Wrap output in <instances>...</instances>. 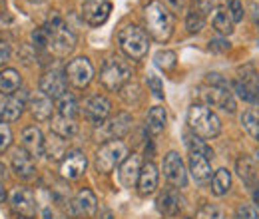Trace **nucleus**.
Listing matches in <instances>:
<instances>
[{
	"instance_id": "10",
	"label": "nucleus",
	"mask_w": 259,
	"mask_h": 219,
	"mask_svg": "<svg viewBox=\"0 0 259 219\" xmlns=\"http://www.w3.org/2000/svg\"><path fill=\"white\" fill-rule=\"evenodd\" d=\"M112 12V4L108 0H84L82 4V18L90 26H102Z\"/></svg>"
},
{
	"instance_id": "12",
	"label": "nucleus",
	"mask_w": 259,
	"mask_h": 219,
	"mask_svg": "<svg viewBox=\"0 0 259 219\" xmlns=\"http://www.w3.org/2000/svg\"><path fill=\"white\" fill-rule=\"evenodd\" d=\"M10 207L24 217H32L36 213V199H34L32 191L26 188H14L10 193Z\"/></svg>"
},
{
	"instance_id": "44",
	"label": "nucleus",
	"mask_w": 259,
	"mask_h": 219,
	"mask_svg": "<svg viewBox=\"0 0 259 219\" xmlns=\"http://www.w3.org/2000/svg\"><path fill=\"white\" fill-rule=\"evenodd\" d=\"M10 54H12V50H10V44L6 42V40H2L0 38V66L2 64H6L10 60Z\"/></svg>"
},
{
	"instance_id": "47",
	"label": "nucleus",
	"mask_w": 259,
	"mask_h": 219,
	"mask_svg": "<svg viewBox=\"0 0 259 219\" xmlns=\"http://www.w3.org/2000/svg\"><path fill=\"white\" fill-rule=\"evenodd\" d=\"M4 199H6V189H4V186L0 184V203H2Z\"/></svg>"
},
{
	"instance_id": "17",
	"label": "nucleus",
	"mask_w": 259,
	"mask_h": 219,
	"mask_svg": "<svg viewBox=\"0 0 259 219\" xmlns=\"http://www.w3.org/2000/svg\"><path fill=\"white\" fill-rule=\"evenodd\" d=\"M70 205H72V213H74V215L92 217L98 211V199L92 189H82V191H78Z\"/></svg>"
},
{
	"instance_id": "26",
	"label": "nucleus",
	"mask_w": 259,
	"mask_h": 219,
	"mask_svg": "<svg viewBox=\"0 0 259 219\" xmlns=\"http://www.w3.org/2000/svg\"><path fill=\"white\" fill-rule=\"evenodd\" d=\"M22 84V78L16 70L12 68H4L0 70V94L4 96H12Z\"/></svg>"
},
{
	"instance_id": "16",
	"label": "nucleus",
	"mask_w": 259,
	"mask_h": 219,
	"mask_svg": "<svg viewBox=\"0 0 259 219\" xmlns=\"http://www.w3.org/2000/svg\"><path fill=\"white\" fill-rule=\"evenodd\" d=\"M100 125H102L100 134L104 138H108V140H120V138H124L130 129H132V116L126 114V112H122L116 118H112L110 122Z\"/></svg>"
},
{
	"instance_id": "1",
	"label": "nucleus",
	"mask_w": 259,
	"mask_h": 219,
	"mask_svg": "<svg viewBox=\"0 0 259 219\" xmlns=\"http://www.w3.org/2000/svg\"><path fill=\"white\" fill-rule=\"evenodd\" d=\"M32 42L40 50H50L54 56L64 58L76 48V36L66 26L62 18H54L48 24L40 26L32 32Z\"/></svg>"
},
{
	"instance_id": "43",
	"label": "nucleus",
	"mask_w": 259,
	"mask_h": 219,
	"mask_svg": "<svg viewBox=\"0 0 259 219\" xmlns=\"http://www.w3.org/2000/svg\"><path fill=\"white\" fill-rule=\"evenodd\" d=\"M148 90L154 92L156 98H163V84L156 74H148Z\"/></svg>"
},
{
	"instance_id": "13",
	"label": "nucleus",
	"mask_w": 259,
	"mask_h": 219,
	"mask_svg": "<svg viewBox=\"0 0 259 219\" xmlns=\"http://www.w3.org/2000/svg\"><path fill=\"white\" fill-rule=\"evenodd\" d=\"M110 110H112V104L106 96H92L84 102V114L94 122V124H102L108 116H110Z\"/></svg>"
},
{
	"instance_id": "31",
	"label": "nucleus",
	"mask_w": 259,
	"mask_h": 219,
	"mask_svg": "<svg viewBox=\"0 0 259 219\" xmlns=\"http://www.w3.org/2000/svg\"><path fill=\"white\" fill-rule=\"evenodd\" d=\"M211 24H213V28L220 32V34H226L227 36V34L233 32V20H231V16H229V12H227L226 8H218L213 12Z\"/></svg>"
},
{
	"instance_id": "45",
	"label": "nucleus",
	"mask_w": 259,
	"mask_h": 219,
	"mask_svg": "<svg viewBox=\"0 0 259 219\" xmlns=\"http://www.w3.org/2000/svg\"><path fill=\"white\" fill-rule=\"evenodd\" d=\"M209 48L213 50V52H226V50H229V42H226V40H211L209 42Z\"/></svg>"
},
{
	"instance_id": "51",
	"label": "nucleus",
	"mask_w": 259,
	"mask_h": 219,
	"mask_svg": "<svg viewBox=\"0 0 259 219\" xmlns=\"http://www.w3.org/2000/svg\"><path fill=\"white\" fill-rule=\"evenodd\" d=\"M32 2H40V0H32Z\"/></svg>"
},
{
	"instance_id": "35",
	"label": "nucleus",
	"mask_w": 259,
	"mask_h": 219,
	"mask_svg": "<svg viewBox=\"0 0 259 219\" xmlns=\"http://www.w3.org/2000/svg\"><path fill=\"white\" fill-rule=\"evenodd\" d=\"M154 62L158 68H162L163 72H171L174 68H176V64H178V56H176V52H171V50H160L156 56H154Z\"/></svg>"
},
{
	"instance_id": "46",
	"label": "nucleus",
	"mask_w": 259,
	"mask_h": 219,
	"mask_svg": "<svg viewBox=\"0 0 259 219\" xmlns=\"http://www.w3.org/2000/svg\"><path fill=\"white\" fill-rule=\"evenodd\" d=\"M197 2H199V6H201V8H205V10L213 4V0H197Z\"/></svg>"
},
{
	"instance_id": "7",
	"label": "nucleus",
	"mask_w": 259,
	"mask_h": 219,
	"mask_svg": "<svg viewBox=\"0 0 259 219\" xmlns=\"http://www.w3.org/2000/svg\"><path fill=\"white\" fill-rule=\"evenodd\" d=\"M199 98L209 104V106H215V108H222L226 112H235V98H233V92H229L227 86H222V84H207L205 88L199 90Z\"/></svg>"
},
{
	"instance_id": "34",
	"label": "nucleus",
	"mask_w": 259,
	"mask_h": 219,
	"mask_svg": "<svg viewBox=\"0 0 259 219\" xmlns=\"http://www.w3.org/2000/svg\"><path fill=\"white\" fill-rule=\"evenodd\" d=\"M186 146L190 148V152H195V154H203L205 157H211L213 156V150L201 140L197 138L195 134H186Z\"/></svg>"
},
{
	"instance_id": "8",
	"label": "nucleus",
	"mask_w": 259,
	"mask_h": 219,
	"mask_svg": "<svg viewBox=\"0 0 259 219\" xmlns=\"http://www.w3.org/2000/svg\"><path fill=\"white\" fill-rule=\"evenodd\" d=\"M66 78L74 88H86L94 78V66L86 56H78L66 66Z\"/></svg>"
},
{
	"instance_id": "9",
	"label": "nucleus",
	"mask_w": 259,
	"mask_h": 219,
	"mask_svg": "<svg viewBox=\"0 0 259 219\" xmlns=\"http://www.w3.org/2000/svg\"><path fill=\"white\" fill-rule=\"evenodd\" d=\"M163 178L174 188H186L188 173H186V167H184V161H182L180 154H176V152L165 154V157H163Z\"/></svg>"
},
{
	"instance_id": "21",
	"label": "nucleus",
	"mask_w": 259,
	"mask_h": 219,
	"mask_svg": "<svg viewBox=\"0 0 259 219\" xmlns=\"http://www.w3.org/2000/svg\"><path fill=\"white\" fill-rule=\"evenodd\" d=\"M22 146L32 157H38L44 154V136H42L40 127L28 125V127L22 129Z\"/></svg>"
},
{
	"instance_id": "11",
	"label": "nucleus",
	"mask_w": 259,
	"mask_h": 219,
	"mask_svg": "<svg viewBox=\"0 0 259 219\" xmlns=\"http://www.w3.org/2000/svg\"><path fill=\"white\" fill-rule=\"evenodd\" d=\"M66 86H68V78L58 70H50L40 78V92L46 94L48 98H60L66 94Z\"/></svg>"
},
{
	"instance_id": "30",
	"label": "nucleus",
	"mask_w": 259,
	"mask_h": 219,
	"mask_svg": "<svg viewBox=\"0 0 259 219\" xmlns=\"http://www.w3.org/2000/svg\"><path fill=\"white\" fill-rule=\"evenodd\" d=\"M237 173L247 186H255L257 173H255V165H253V161L249 157H239L237 159Z\"/></svg>"
},
{
	"instance_id": "36",
	"label": "nucleus",
	"mask_w": 259,
	"mask_h": 219,
	"mask_svg": "<svg viewBox=\"0 0 259 219\" xmlns=\"http://www.w3.org/2000/svg\"><path fill=\"white\" fill-rule=\"evenodd\" d=\"M233 90H235V94L239 96L241 100H245V102H251V104H257L259 102V90L247 86V84H243L241 80H235L233 82Z\"/></svg>"
},
{
	"instance_id": "39",
	"label": "nucleus",
	"mask_w": 259,
	"mask_h": 219,
	"mask_svg": "<svg viewBox=\"0 0 259 219\" xmlns=\"http://www.w3.org/2000/svg\"><path fill=\"white\" fill-rule=\"evenodd\" d=\"M195 219H224V211L218 205L207 203V205L199 207V211L195 213Z\"/></svg>"
},
{
	"instance_id": "24",
	"label": "nucleus",
	"mask_w": 259,
	"mask_h": 219,
	"mask_svg": "<svg viewBox=\"0 0 259 219\" xmlns=\"http://www.w3.org/2000/svg\"><path fill=\"white\" fill-rule=\"evenodd\" d=\"M180 195L176 191H163L162 195L158 197V211L165 215V217H174L180 213Z\"/></svg>"
},
{
	"instance_id": "14",
	"label": "nucleus",
	"mask_w": 259,
	"mask_h": 219,
	"mask_svg": "<svg viewBox=\"0 0 259 219\" xmlns=\"http://www.w3.org/2000/svg\"><path fill=\"white\" fill-rule=\"evenodd\" d=\"M86 165H88V159L82 152H70L68 156H64L62 163H60V173L66 180H78L84 171H86Z\"/></svg>"
},
{
	"instance_id": "49",
	"label": "nucleus",
	"mask_w": 259,
	"mask_h": 219,
	"mask_svg": "<svg viewBox=\"0 0 259 219\" xmlns=\"http://www.w3.org/2000/svg\"><path fill=\"white\" fill-rule=\"evenodd\" d=\"M255 159H257V165H259V152L255 154Z\"/></svg>"
},
{
	"instance_id": "40",
	"label": "nucleus",
	"mask_w": 259,
	"mask_h": 219,
	"mask_svg": "<svg viewBox=\"0 0 259 219\" xmlns=\"http://www.w3.org/2000/svg\"><path fill=\"white\" fill-rule=\"evenodd\" d=\"M227 12L233 22H239L243 18V4L241 0H227Z\"/></svg>"
},
{
	"instance_id": "29",
	"label": "nucleus",
	"mask_w": 259,
	"mask_h": 219,
	"mask_svg": "<svg viewBox=\"0 0 259 219\" xmlns=\"http://www.w3.org/2000/svg\"><path fill=\"white\" fill-rule=\"evenodd\" d=\"M231 189V173L227 169H218L211 178V193L222 197Z\"/></svg>"
},
{
	"instance_id": "48",
	"label": "nucleus",
	"mask_w": 259,
	"mask_h": 219,
	"mask_svg": "<svg viewBox=\"0 0 259 219\" xmlns=\"http://www.w3.org/2000/svg\"><path fill=\"white\" fill-rule=\"evenodd\" d=\"M255 26H257V30H259V14L255 16Z\"/></svg>"
},
{
	"instance_id": "6",
	"label": "nucleus",
	"mask_w": 259,
	"mask_h": 219,
	"mask_svg": "<svg viewBox=\"0 0 259 219\" xmlns=\"http://www.w3.org/2000/svg\"><path fill=\"white\" fill-rule=\"evenodd\" d=\"M130 76H132V68L128 66L126 60H122V58H110V60H106L104 68H102L100 80H102V84L108 90L116 92V90H122L128 84Z\"/></svg>"
},
{
	"instance_id": "20",
	"label": "nucleus",
	"mask_w": 259,
	"mask_h": 219,
	"mask_svg": "<svg viewBox=\"0 0 259 219\" xmlns=\"http://www.w3.org/2000/svg\"><path fill=\"white\" fill-rule=\"evenodd\" d=\"M24 112V98L22 96H6L4 100H0V120L6 122H14L22 116Z\"/></svg>"
},
{
	"instance_id": "42",
	"label": "nucleus",
	"mask_w": 259,
	"mask_h": 219,
	"mask_svg": "<svg viewBox=\"0 0 259 219\" xmlns=\"http://www.w3.org/2000/svg\"><path fill=\"white\" fill-rule=\"evenodd\" d=\"M10 144H12V132H10L8 124L0 122V154L6 152L10 148Z\"/></svg>"
},
{
	"instance_id": "28",
	"label": "nucleus",
	"mask_w": 259,
	"mask_h": 219,
	"mask_svg": "<svg viewBox=\"0 0 259 219\" xmlns=\"http://www.w3.org/2000/svg\"><path fill=\"white\" fill-rule=\"evenodd\" d=\"M165 122H167L165 108H162V106H154V108L148 112V129H150L154 136L162 134L163 127H165Z\"/></svg>"
},
{
	"instance_id": "15",
	"label": "nucleus",
	"mask_w": 259,
	"mask_h": 219,
	"mask_svg": "<svg viewBox=\"0 0 259 219\" xmlns=\"http://www.w3.org/2000/svg\"><path fill=\"white\" fill-rule=\"evenodd\" d=\"M140 171H142V157L138 154H132L122 161L118 169V180L124 188H134L136 182L140 180Z\"/></svg>"
},
{
	"instance_id": "22",
	"label": "nucleus",
	"mask_w": 259,
	"mask_h": 219,
	"mask_svg": "<svg viewBox=\"0 0 259 219\" xmlns=\"http://www.w3.org/2000/svg\"><path fill=\"white\" fill-rule=\"evenodd\" d=\"M30 112L38 122H48L52 118V112H54V106H52V100L42 92H36L30 98Z\"/></svg>"
},
{
	"instance_id": "37",
	"label": "nucleus",
	"mask_w": 259,
	"mask_h": 219,
	"mask_svg": "<svg viewBox=\"0 0 259 219\" xmlns=\"http://www.w3.org/2000/svg\"><path fill=\"white\" fill-rule=\"evenodd\" d=\"M142 88H140V84H136V82H128L122 90H120V94L124 98V102H128V104H138L140 102V98H142V92H140Z\"/></svg>"
},
{
	"instance_id": "25",
	"label": "nucleus",
	"mask_w": 259,
	"mask_h": 219,
	"mask_svg": "<svg viewBox=\"0 0 259 219\" xmlns=\"http://www.w3.org/2000/svg\"><path fill=\"white\" fill-rule=\"evenodd\" d=\"M66 150H68L66 138L54 134V132H50L48 140H44V154L48 156V159H60L62 156H68Z\"/></svg>"
},
{
	"instance_id": "27",
	"label": "nucleus",
	"mask_w": 259,
	"mask_h": 219,
	"mask_svg": "<svg viewBox=\"0 0 259 219\" xmlns=\"http://www.w3.org/2000/svg\"><path fill=\"white\" fill-rule=\"evenodd\" d=\"M52 132L54 134H58V136H62L66 140H70V138H74L76 134H78V124L74 122V118H64V116H56L54 120H52Z\"/></svg>"
},
{
	"instance_id": "3",
	"label": "nucleus",
	"mask_w": 259,
	"mask_h": 219,
	"mask_svg": "<svg viewBox=\"0 0 259 219\" xmlns=\"http://www.w3.org/2000/svg\"><path fill=\"white\" fill-rule=\"evenodd\" d=\"M188 125L197 138L201 140H213L220 136L222 132V122L215 116V112H211L207 106L203 104H194L188 110Z\"/></svg>"
},
{
	"instance_id": "50",
	"label": "nucleus",
	"mask_w": 259,
	"mask_h": 219,
	"mask_svg": "<svg viewBox=\"0 0 259 219\" xmlns=\"http://www.w3.org/2000/svg\"><path fill=\"white\" fill-rule=\"evenodd\" d=\"M18 219H30V217H24V215H18Z\"/></svg>"
},
{
	"instance_id": "5",
	"label": "nucleus",
	"mask_w": 259,
	"mask_h": 219,
	"mask_svg": "<svg viewBox=\"0 0 259 219\" xmlns=\"http://www.w3.org/2000/svg\"><path fill=\"white\" fill-rule=\"evenodd\" d=\"M126 157H128L126 144L120 142V140H110L96 152L94 165H96V169L100 173H110V171H114V167L122 165V161Z\"/></svg>"
},
{
	"instance_id": "33",
	"label": "nucleus",
	"mask_w": 259,
	"mask_h": 219,
	"mask_svg": "<svg viewBox=\"0 0 259 219\" xmlns=\"http://www.w3.org/2000/svg\"><path fill=\"white\" fill-rule=\"evenodd\" d=\"M241 124L247 129V134L259 142V110H255V108L245 110L241 116Z\"/></svg>"
},
{
	"instance_id": "32",
	"label": "nucleus",
	"mask_w": 259,
	"mask_h": 219,
	"mask_svg": "<svg viewBox=\"0 0 259 219\" xmlns=\"http://www.w3.org/2000/svg\"><path fill=\"white\" fill-rule=\"evenodd\" d=\"M56 110H58V116H64V118H74L78 114V102L72 94L66 92L64 96L58 98L56 102Z\"/></svg>"
},
{
	"instance_id": "19",
	"label": "nucleus",
	"mask_w": 259,
	"mask_h": 219,
	"mask_svg": "<svg viewBox=\"0 0 259 219\" xmlns=\"http://www.w3.org/2000/svg\"><path fill=\"white\" fill-rule=\"evenodd\" d=\"M12 169L18 178L22 180H32L36 176V163L34 157L26 152V150H16L12 154Z\"/></svg>"
},
{
	"instance_id": "41",
	"label": "nucleus",
	"mask_w": 259,
	"mask_h": 219,
	"mask_svg": "<svg viewBox=\"0 0 259 219\" xmlns=\"http://www.w3.org/2000/svg\"><path fill=\"white\" fill-rule=\"evenodd\" d=\"M235 219H259V213L253 205L241 203V205L237 207V211H235Z\"/></svg>"
},
{
	"instance_id": "18",
	"label": "nucleus",
	"mask_w": 259,
	"mask_h": 219,
	"mask_svg": "<svg viewBox=\"0 0 259 219\" xmlns=\"http://www.w3.org/2000/svg\"><path fill=\"white\" fill-rule=\"evenodd\" d=\"M158 182H160V176H158V167L156 163L148 161L142 165V171H140V180H138V191L140 195H152L156 189H158Z\"/></svg>"
},
{
	"instance_id": "2",
	"label": "nucleus",
	"mask_w": 259,
	"mask_h": 219,
	"mask_svg": "<svg viewBox=\"0 0 259 219\" xmlns=\"http://www.w3.org/2000/svg\"><path fill=\"white\" fill-rule=\"evenodd\" d=\"M144 20H146V28L152 34L154 40H158V42L169 40V36L174 32V16L162 2H158V0L150 2L144 10Z\"/></svg>"
},
{
	"instance_id": "4",
	"label": "nucleus",
	"mask_w": 259,
	"mask_h": 219,
	"mask_svg": "<svg viewBox=\"0 0 259 219\" xmlns=\"http://www.w3.org/2000/svg\"><path fill=\"white\" fill-rule=\"evenodd\" d=\"M118 44L122 52L132 60H144L150 50L148 34L136 24H126L118 32Z\"/></svg>"
},
{
	"instance_id": "38",
	"label": "nucleus",
	"mask_w": 259,
	"mask_h": 219,
	"mask_svg": "<svg viewBox=\"0 0 259 219\" xmlns=\"http://www.w3.org/2000/svg\"><path fill=\"white\" fill-rule=\"evenodd\" d=\"M186 26H188V30L192 32V34L199 32L203 28V14L199 10H190L188 18H186Z\"/></svg>"
},
{
	"instance_id": "23",
	"label": "nucleus",
	"mask_w": 259,
	"mask_h": 219,
	"mask_svg": "<svg viewBox=\"0 0 259 219\" xmlns=\"http://www.w3.org/2000/svg\"><path fill=\"white\" fill-rule=\"evenodd\" d=\"M190 171L194 176L195 182L203 184L211 178V165H209V157H205L203 154H195L190 152Z\"/></svg>"
}]
</instances>
